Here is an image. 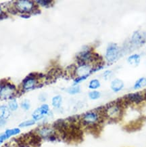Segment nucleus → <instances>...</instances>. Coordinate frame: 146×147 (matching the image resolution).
<instances>
[{
	"mask_svg": "<svg viewBox=\"0 0 146 147\" xmlns=\"http://www.w3.org/2000/svg\"><path fill=\"white\" fill-rule=\"evenodd\" d=\"M126 101H116L110 103L104 108V116L112 120H117L121 118L123 113V107Z\"/></svg>",
	"mask_w": 146,
	"mask_h": 147,
	"instance_id": "obj_1",
	"label": "nucleus"
},
{
	"mask_svg": "<svg viewBox=\"0 0 146 147\" xmlns=\"http://www.w3.org/2000/svg\"><path fill=\"white\" fill-rule=\"evenodd\" d=\"M102 111H89L86 113L82 116L81 121L84 125L89 126V127H94L99 123L102 119L101 115Z\"/></svg>",
	"mask_w": 146,
	"mask_h": 147,
	"instance_id": "obj_2",
	"label": "nucleus"
},
{
	"mask_svg": "<svg viewBox=\"0 0 146 147\" xmlns=\"http://www.w3.org/2000/svg\"><path fill=\"white\" fill-rule=\"evenodd\" d=\"M49 113H50V107L48 105L44 104L40 107H39L38 109H37L36 110H35L32 114V117L35 121H38L42 119L45 115H48Z\"/></svg>",
	"mask_w": 146,
	"mask_h": 147,
	"instance_id": "obj_3",
	"label": "nucleus"
},
{
	"mask_svg": "<svg viewBox=\"0 0 146 147\" xmlns=\"http://www.w3.org/2000/svg\"><path fill=\"white\" fill-rule=\"evenodd\" d=\"M15 7L20 12H29L33 10L34 3L33 1H28V0H20L16 1L15 3Z\"/></svg>",
	"mask_w": 146,
	"mask_h": 147,
	"instance_id": "obj_4",
	"label": "nucleus"
},
{
	"mask_svg": "<svg viewBox=\"0 0 146 147\" xmlns=\"http://www.w3.org/2000/svg\"><path fill=\"white\" fill-rule=\"evenodd\" d=\"M16 88L14 85L5 84L1 88L0 92V98L1 99H9L11 98L15 94Z\"/></svg>",
	"mask_w": 146,
	"mask_h": 147,
	"instance_id": "obj_5",
	"label": "nucleus"
},
{
	"mask_svg": "<svg viewBox=\"0 0 146 147\" xmlns=\"http://www.w3.org/2000/svg\"><path fill=\"white\" fill-rule=\"evenodd\" d=\"M119 53V47L117 44H111L108 47L106 53V58L108 61L112 62L117 58Z\"/></svg>",
	"mask_w": 146,
	"mask_h": 147,
	"instance_id": "obj_6",
	"label": "nucleus"
},
{
	"mask_svg": "<svg viewBox=\"0 0 146 147\" xmlns=\"http://www.w3.org/2000/svg\"><path fill=\"white\" fill-rule=\"evenodd\" d=\"M125 100L127 102V103H135V104H139L143 100V96L141 95L140 93H132L127 94L126 96L124 97Z\"/></svg>",
	"mask_w": 146,
	"mask_h": 147,
	"instance_id": "obj_7",
	"label": "nucleus"
},
{
	"mask_svg": "<svg viewBox=\"0 0 146 147\" xmlns=\"http://www.w3.org/2000/svg\"><path fill=\"white\" fill-rule=\"evenodd\" d=\"M91 71H92V69L90 65L84 64V65H80L78 68H76L75 69V74L78 77L86 76V75H90Z\"/></svg>",
	"mask_w": 146,
	"mask_h": 147,
	"instance_id": "obj_8",
	"label": "nucleus"
},
{
	"mask_svg": "<svg viewBox=\"0 0 146 147\" xmlns=\"http://www.w3.org/2000/svg\"><path fill=\"white\" fill-rule=\"evenodd\" d=\"M37 135H38L39 137L42 138L50 139L52 136H54V131L51 127H43L38 129Z\"/></svg>",
	"mask_w": 146,
	"mask_h": 147,
	"instance_id": "obj_9",
	"label": "nucleus"
},
{
	"mask_svg": "<svg viewBox=\"0 0 146 147\" xmlns=\"http://www.w3.org/2000/svg\"><path fill=\"white\" fill-rule=\"evenodd\" d=\"M37 80L35 77L29 76L26 78L22 83V89L24 91H29V90L33 89L36 86Z\"/></svg>",
	"mask_w": 146,
	"mask_h": 147,
	"instance_id": "obj_10",
	"label": "nucleus"
},
{
	"mask_svg": "<svg viewBox=\"0 0 146 147\" xmlns=\"http://www.w3.org/2000/svg\"><path fill=\"white\" fill-rule=\"evenodd\" d=\"M132 41L133 43L136 45H141L145 43V37L139 31L135 32L132 36Z\"/></svg>",
	"mask_w": 146,
	"mask_h": 147,
	"instance_id": "obj_11",
	"label": "nucleus"
},
{
	"mask_svg": "<svg viewBox=\"0 0 146 147\" xmlns=\"http://www.w3.org/2000/svg\"><path fill=\"white\" fill-rule=\"evenodd\" d=\"M123 88H124V83L122 80L117 79V80L112 81L111 84V88L114 92H118L121 91Z\"/></svg>",
	"mask_w": 146,
	"mask_h": 147,
	"instance_id": "obj_12",
	"label": "nucleus"
},
{
	"mask_svg": "<svg viewBox=\"0 0 146 147\" xmlns=\"http://www.w3.org/2000/svg\"><path fill=\"white\" fill-rule=\"evenodd\" d=\"M10 110L9 109L8 107L0 106V119H1L6 120L10 117Z\"/></svg>",
	"mask_w": 146,
	"mask_h": 147,
	"instance_id": "obj_13",
	"label": "nucleus"
},
{
	"mask_svg": "<svg viewBox=\"0 0 146 147\" xmlns=\"http://www.w3.org/2000/svg\"><path fill=\"white\" fill-rule=\"evenodd\" d=\"M128 62L131 65L136 67L139 65L140 62V56L138 54H133L128 58Z\"/></svg>",
	"mask_w": 146,
	"mask_h": 147,
	"instance_id": "obj_14",
	"label": "nucleus"
},
{
	"mask_svg": "<svg viewBox=\"0 0 146 147\" xmlns=\"http://www.w3.org/2000/svg\"><path fill=\"white\" fill-rule=\"evenodd\" d=\"M62 102V98L61 96H54L53 98H52V106H53L54 108L59 109L60 107H61Z\"/></svg>",
	"mask_w": 146,
	"mask_h": 147,
	"instance_id": "obj_15",
	"label": "nucleus"
},
{
	"mask_svg": "<svg viewBox=\"0 0 146 147\" xmlns=\"http://www.w3.org/2000/svg\"><path fill=\"white\" fill-rule=\"evenodd\" d=\"M20 133V128H13V129H8L5 131V134L6 135L7 139L10 138L14 136L18 135Z\"/></svg>",
	"mask_w": 146,
	"mask_h": 147,
	"instance_id": "obj_16",
	"label": "nucleus"
},
{
	"mask_svg": "<svg viewBox=\"0 0 146 147\" xmlns=\"http://www.w3.org/2000/svg\"><path fill=\"white\" fill-rule=\"evenodd\" d=\"M146 86V78L142 77V78H140L137 81L135 84L134 86V88L135 90H137L142 87H144V86Z\"/></svg>",
	"mask_w": 146,
	"mask_h": 147,
	"instance_id": "obj_17",
	"label": "nucleus"
},
{
	"mask_svg": "<svg viewBox=\"0 0 146 147\" xmlns=\"http://www.w3.org/2000/svg\"><path fill=\"white\" fill-rule=\"evenodd\" d=\"M8 108L11 111H15L18 109V104L16 99H12L8 102Z\"/></svg>",
	"mask_w": 146,
	"mask_h": 147,
	"instance_id": "obj_18",
	"label": "nucleus"
},
{
	"mask_svg": "<svg viewBox=\"0 0 146 147\" xmlns=\"http://www.w3.org/2000/svg\"><path fill=\"white\" fill-rule=\"evenodd\" d=\"M35 124V121L33 119H29L24 121L22 122L19 124V127H30V126H32Z\"/></svg>",
	"mask_w": 146,
	"mask_h": 147,
	"instance_id": "obj_19",
	"label": "nucleus"
},
{
	"mask_svg": "<svg viewBox=\"0 0 146 147\" xmlns=\"http://www.w3.org/2000/svg\"><path fill=\"white\" fill-rule=\"evenodd\" d=\"M100 87V83L97 80H91L90 83H89V88L91 90H96Z\"/></svg>",
	"mask_w": 146,
	"mask_h": 147,
	"instance_id": "obj_20",
	"label": "nucleus"
},
{
	"mask_svg": "<svg viewBox=\"0 0 146 147\" xmlns=\"http://www.w3.org/2000/svg\"><path fill=\"white\" fill-rule=\"evenodd\" d=\"M67 92L70 94H72V95L76 94L80 92V87L78 86H72V87L68 88V89L67 90Z\"/></svg>",
	"mask_w": 146,
	"mask_h": 147,
	"instance_id": "obj_21",
	"label": "nucleus"
},
{
	"mask_svg": "<svg viewBox=\"0 0 146 147\" xmlns=\"http://www.w3.org/2000/svg\"><path fill=\"white\" fill-rule=\"evenodd\" d=\"M89 97L91 100H97L100 97V93L98 91H92L89 93Z\"/></svg>",
	"mask_w": 146,
	"mask_h": 147,
	"instance_id": "obj_22",
	"label": "nucleus"
},
{
	"mask_svg": "<svg viewBox=\"0 0 146 147\" xmlns=\"http://www.w3.org/2000/svg\"><path fill=\"white\" fill-rule=\"evenodd\" d=\"M21 108L24 111H29L31 108L30 102L28 100H24L21 103Z\"/></svg>",
	"mask_w": 146,
	"mask_h": 147,
	"instance_id": "obj_23",
	"label": "nucleus"
},
{
	"mask_svg": "<svg viewBox=\"0 0 146 147\" xmlns=\"http://www.w3.org/2000/svg\"><path fill=\"white\" fill-rule=\"evenodd\" d=\"M112 75H113V73L111 71H106L104 73V78L106 80H108L112 77Z\"/></svg>",
	"mask_w": 146,
	"mask_h": 147,
	"instance_id": "obj_24",
	"label": "nucleus"
},
{
	"mask_svg": "<svg viewBox=\"0 0 146 147\" xmlns=\"http://www.w3.org/2000/svg\"><path fill=\"white\" fill-rule=\"evenodd\" d=\"M37 2L39 3V4H40L41 5H42V6H48L50 4H51V3L52 2V1H47V0H42V1H37Z\"/></svg>",
	"mask_w": 146,
	"mask_h": 147,
	"instance_id": "obj_25",
	"label": "nucleus"
},
{
	"mask_svg": "<svg viewBox=\"0 0 146 147\" xmlns=\"http://www.w3.org/2000/svg\"><path fill=\"white\" fill-rule=\"evenodd\" d=\"M88 77H89V75H86V76H82V77H78L77 78L74 80V83H75V84H78V83H79L80 82H82V81H84L85 80H86Z\"/></svg>",
	"mask_w": 146,
	"mask_h": 147,
	"instance_id": "obj_26",
	"label": "nucleus"
},
{
	"mask_svg": "<svg viewBox=\"0 0 146 147\" xmlns=\"http://www.w3.org/2000/svg\"><path fill=\"white\" fill-rule=\"evenodd\" d=\"M7 139L6 135L5 134V133L2 134H0V144H2L3 142H4L5 140Z\"/></svg>",
	"mask_w": 146,
	"mask_h": 147,
	"instance_id": "obj_27",
	"label": "nucleus"
},
{
	"mask_svg": "<svg viewBox=\"0 0 146 147\" xmlns=\"http://www.w3.org/2000/svg\"><path fill=\"white\" fill-rule=\"evenodd\" d=\"M39 100L42 101V102L46 101V94H41V95L39 96Z\"/></svg>",
	"mask_w": 146,
	"mask_h": 147,
	"instance_id": "obj_28",
	"label": "nucleus"
},
{
	"mask_svg": "<svg viewBox=\"0 0 146 147\" xmlns=\"http://www.w3.org/2000/svg\"><path fill=\"white\" fill-rule=\"evenodd\" d=\"M5 123H6V121H5V120L1 119H0V127L4 126L5 125Z\"/></svg>",
	"mask_w": 146,
	"mask_h": 147,
	"instance_id": "obj_29",
	"label": "nucleus"
},
{
	"mask_svg": "<svg viewBox=\"0 0 146 147\" xmlns=\"http://www.w3.org/2000/svg\"><path fill=\"white\" fill-rule=\"evenodd\" d=\"M143 99L145 100H146V92H145V93L144 94V95H143Z\"/></svg>",
	"mask_w": 146,
	"mask_h": 147,
	"instance_id": "obj_30",
	"label": "nucleus"
},
{
	"mask_svg": "<svg viewBox=\"0 0 146 147\" xmlns=\"http://www.w3.org/2000/svg\"><path fill=\"white\" fill-rule=\"evenodd\" d=\"M2 14H3L2 10H1V7H0V16H1V15H2Z\"/></svg>",
	"mask_w": 146,
	"mask_h": 147,
	"instance_id": "obj_31",
	"label": "nucleus"
},
{
	"mask_svg": "<svg viewBox=\"0 0 146 147\" xmlns=\"http://www.w3.org/2000/svg\"><path fill=\"white\" fill-rule=\"evenodd\" d=\"M3 147H12V146H10V145H8V144H6V145H5Z\"/></svg>",
	"mask_w": 146,
	"mask_h": 147,
	"instance_id": "obj_32",
	"label": "nucleus"
},
{
	"mask_svg": "<svg viewBox=\"0 0 146 147\" xmlns=\"http://www.w3.org/2000/svg\"><path fill=\"white\" fill-rule=\"evenodd\" d=\"M1 88H2V87H1V86L0 85V92H1Z\"/></svg>",
	"mask_w": 146,
	"mask_h": 147,
	"instance_id": "obj_33",
	"label": "nucleus"
}]
</instances>
